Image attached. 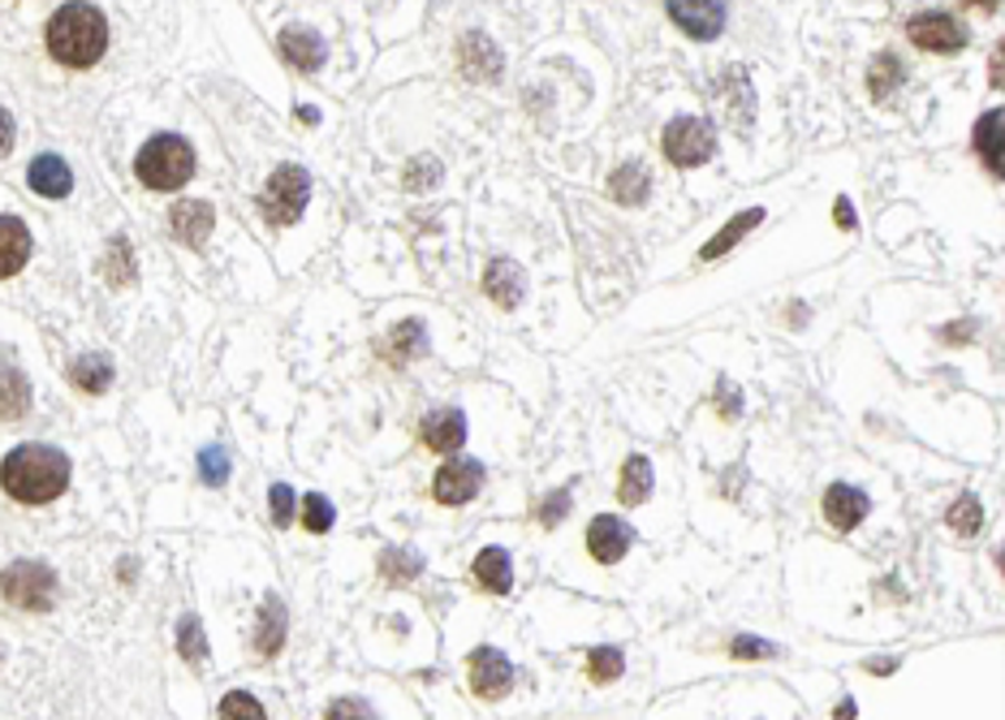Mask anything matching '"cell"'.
Returning a JSON list of instances; mask_svg holds the SVG:
<instances>
[{
  "label": "cell",
  "instance_id": "cell-38",
  "mask_svg": "<svg viewBox=\"0 0 1005 720\" xmlns=\"http://www.w3.org/2000/svg\"><path fill=\"white\" fill-rule=\"evenodd\" d=\"M729 656H734V660H772V656H777V647H772L768 639L738 635V639L729 642Z\"/></svg>",
  "mask_w": 1005,
  "mask_h": 720
},
{
  "label": "cell",
  "instance_id": "cell-5",
  "mask_svg": "<svg viewBox=\"0 0 1005 720\" xmlns=\"http://www.w3.org/2000/svg\"><path fill=\"white\" fill-rule=\"evenodd\" d=\"M0 596L22 613H48L57 604V574L40 560H13L0 574Z\"/></svg>",
  "mask_w": 1005,
  "mask_h": 720
},
{
  "label": "cell",
  "instance_id": "cell-15",
  "mask_svg": "<svg viewBox=\"0 0 1005 720\" xmlns=\"http://www.w3.org/2000/svg\"><path fill=\"white\" fill-rule=\"evenodd\" d=\"M277 48H281V56L298 74H316L324 65V56H328V43L316 31H307V27H285Z\"/></svg>",
  "mask_w": 1005,
  "mask_h": 720
},
{
  "label": "cell",
  "instance_id": "cell-25",
  "mask_svg": "<svg viewBox=\"0 0 1005 720\" xmlns=\"http://www.w3.org/2000/svg\"><path fill=\"white\" fill-rule=\"evenodd\" d=\"M647 191H652V177H647L644 164H622V168H613V177H608V195L622 203V207H639V203H647Z\"/></svg>",
  "mask_w": 1005,
  "mask_h": 720
},
{
  "label": "cell",
  "instance_id": "cell-23",
  "mask_svg": "<svg viewBox=\"0 0 1005 720\" xmlns=\"http://www.w3.org/2000/svg\"><path fill=\"white\" fill-rule=\"evenodd\" d=\"M652 483H656V475H652V462H647L644 453L626 457V466H622V475H617V501H622L626 510L644 505L647 496H652Z\"/></svg>",
  "mask_w": 1005,
  "mask_h": 720
},
{
  "label": "cell",
  "instance_id": "cell-3",
  "mask_svg": "<svg viewBox=\"0 0 1005 720\" xmlns=\"http://www.w3.org/2000/svg\"><path fill=\"white\" fill-rule=\"evenodd\" d=\"M134 173L147 191H182L191 177H195V147L182 138V134H156L143 143L139 161H134Z\"/></svg>",
  "mask_w": 1005,
  "mask_h": 720
},
{
  "label": "cell",
  "instance_id": "cell-17",
  "mask_svg": "<svg viewBox=\"0 0 1005 720\" xmlns=\"http://www.w3.org/2000/svg\"><path fill=\"white\" fill-rule=\"evenodd\" d=\"M458 61H462V74L471 82H496L501 79V52H496V43L488 40L483 31H471L466 40H462V52H458Z\"/></svg>",
  "mask_w": 1005,
  "mask_h": 720
},
{
  "label": "cell",
  "instance_id": "cell-13",
  "mask_svg": "<svg viewBox=\"0 0 1005 720\" xmlns=\"http://www.w3.org/2000/svg\"><path fill=\"white\" fill-rule=\"evenodd\" d=\"M212 225H216V212H212V203L203 199L173 203V212H168L173 238L182 241V246H191V250H199L203 241L212 238Z\"/></svg>",
  "mask_w": 1005,
  "mask_h": 720
},
{
  "label": "cell",
  "instance_id": "cell-35",
  "mask_svg": "<svg viewBox=\"0 0 1005 720\" xmlns=\"http://www.w3.org/2000/svg\"><path fill=\"white\" fill-rule=\"evenodd\" d=\"M221 717L225 720H268V712H264V703H259L250 690H229V695L221 699Z\"/></svg>",
  "mask_w": 1005,
  "mask_h": 720
},
{
  "label": "cell",
  "instance_id": "cell-39",
  "mask_svg": "<svg viewBox=\"0 0 1005 720\" xmlns=\"http://www.w3.org/2000/svg\"><path fill=\"white\" fill-rule=\"evenodd\" d=\"M268 510H273V522H277V526H289V522H294V487H289V483H273V487H268Z\"/></svg>",
  "mask_w": 1005,
  "mask_h": 720
},
{
  "label": "cell",
  "instance_id": "cell-36",
  "mask_svg": "<svg viewBox=\"0 0 1005 720\" xmlns=\"http://www.w3.org/2000/svg\"><path fill=\"white\" fill-rule=\"evenodd\" d=\"M229 449L225 444H207L199 453V475H203V483H212V487H221V483L229 480Z\"/></svg>",
  "mask_w": 1005,
  "mask_h": 720
},
{
  "label": "cell",
  "instance_id": "cell-49",
  "mask_svg": "<svg viewBox=\"0 0 1005 720\" xmlns=\"http://www.w3.org/2000/svg\"><path fill=\"white\" fill-rule=\"evenodd\" d=\"M298 121H307V125H316V121H320V113H316V109H298Z\"/></svg>",
  "mask_w": 1005,
  "mask_h": 720
},
{
  "label": "cell",
  "instance_id": "cell-9",
  "mask_svg": "<svg viewBox=\"0 0 1005 720\" xmlns=\"http://www.w3.org/2000/svg\"><path fill=\"white\" fill-rule=\"evenodd\" d=\"M471 690L480 695V699H505L510 690H514V665H510V656L505 651H496V647H475L471 651Z\"/></svg>",
  "mask_w": 1005,
  "mask_h": 720
},
{
  "label": "cell",
  "instance_id": "cell-41",
  "mask_svg": "<svg viewBox=\"0 0 1005 720\" xmlns=\"http://www.w3.org/2000/svg\"><path fill=\"white\" fill-rule=\"evenodd\" d=\"M324 720H380V717L371 712V703H367V699H337V703L328 708V717Z\"/></svg>",
  "mask_w": 1005,
  "mask_h": 720
},
{
  "label": "cell",
  "instance_id": "cell-46",
  "mask_svg": "<svg viewBox=\"0 0 1005 720\" xmlns=\"http://www.w3.org/2000/svg\"><path fill=\"white\" fill-rule=\"evenodd\" d=\"M833 720H854V703L842 699V703H838V712H833Z\"/></svg>",
  "mask_w": 1005,
  "mask_h": 720
},
{
  "label": "cell",
  "instance_id": "cell-37",
  "mask_svg": "<svg viewBox=\"0 0 1005 720\" xmlns=\"http://www.w3.org/2000/svg\"><path fill=\"white\" fill-rule=\"evenodd\" d=\"M380 569H384V578H389V583H402V578H414V574L423 569V560L406 557V553H398V548H389V553L380 557Z\"/></svg>",
  "mask_w": 1005,
  "mask_h": 720
},
{
  "label": "cell",
  "instance_id": "cell-26",
  "mask_svg": "<svg viewBox=\"0 0 1005 720\" xmlns=\"http://www.w3.org/2000/svg\"><path fill=\"white\" fill-rule=\"evenodd\" d=\"M70 384L82 389V393H91V398L109 393V384H113V362L104 359V354H82V359L70 362Z\"/></svg>",
  "mask_w": 1005,
  "mask_h": 720
},
{
  "label": "cell",
  "instance_id": "cell-10",
  "mask_svg": "<svg viewBox=\"0 0 1005 720\" xmlns=\"http://www.w3.org/2000/svg\"><path fill=\"white\" fill-rule=\"evenodd\" d=\"M665 13H669V22H674V27H683V35H690V40H699V43L717 40V35L725 31V18H729V9H725L721 0L669 4Z\"/></svg>",
  "mask_w": 1005,
  "mask_h": 720
},
{
  "label": "cell",
  "instance_id": "cell-27",
  "mask_svg": "<svg viewBox=\"0 0 1005 720\" xmlns=\"http://www.w3.org/2000/svg\"><path fill=\"white\" fill-rule=\"evenodd\" d=\"M902 82H906L902 61H898L893 52H881V56L872 61V70H868V91H872V100H876V104H893V95H898Z\"/></svg>",
  "mask_w": 1005,
  "mask_h": 720
},
{
  "label": "cell",
  "instance_id": "cell-16",
  "mask_svg": "<svg viewBox=\"0 0 1005 720\" xmlns=\"http://www.w3.org/2000/svg\"><path fill=\"white\" fill-rule=\"evenodd\" d=\"M483 294H488L496 307L514 311V307L523 302V294H526L523 268H519L514 259H492V264H488V272H483Z\"/></svg>",
  "mask_w": 1005,
  "mask_h": 720
},
{
  "label": "cell",
  "instance_id": "cell-32",
  "mask_svg": "<svg viewBox=\"0 0 1005 720\" xmlns=\"http://www.w3.org/2000/svg\"><path fill=\"white\" fill-rule=\"evenodd\" d=\"M622 669H626V656H622V647H592L587 651V678L596 681V686H608V681L622 678Z\"/></svg>",
  "mask_w": 1005,
  "mask_h": 720
},
{
  "label": "cell",
  "instance_id": "cell-34",
  "mask_svg": "<svg viewBox=\"0 0 1005 720\" xmlns=\"http://www.w3.org/2000/svg\"><path fill=\"white\" fill-rule=\"evenodd\" d=\"M332 522H337V514H332V501L320 496V492H307V496H302V526H307L311 535H328V531H332Z\"/></svg>",
  "mask_w": 1005,
  "mask_h": 720
},
{
  "label": "cell",
  "instance_id": "cell-14",
  "mask_svg": "<svg viewBox=\"0 0 1005 720\" xmlns=\"http://www.w3.org/2000/svg\"><path fill=\"white\" fill-rule=\"evenodd\" d=\"M820 510H824V522H829L833 531H854L859 522L868 518L872 501H868V492H859V487H850V483H833V487L824 492Z\"/></svg>",
  "mask_w": 1005,
  "mask_h": 720
},
{
  "label": "cell",
  "instance_id": "cell-42",
  "mask_svg": "<svg viewBox=\"0 0 1005 720\" xmlns=\"http://www.w3.org/2000/svg\"><path fill=\"white\" fill-rule=\"evenodd\" d=\"M565 510H570V487H562L557 496H548V501L535 510V514H540V526H548V531H553V526L565 518Z\"/></svg>",
  "mask_w": 1005,
  "mask_h": 720
},
{
  "label": "cell",
  "instance_id": "cell-33",
  "mask_svg": "<svg viewBox=\"0 0 1005 720\" xmlns=\"http://www.w3.org/2000/svg\"><path fill=\"white\" fill-rule=\"evenodd\" d=\"M177 651H182L186 665H203V660H207V639H203V626L195 613H186V617L177 621Z\"/></svg>",
  "mask_w": 1005,
  "mask_h": 720
},
{
  "label": "cell",
  "instance_id": "cell-29",
  "mask_svg": "<svg viewBox=\"0 0 1005 720\" xmlns=\"http://www.w3.org/2000/svg\"><path fill=\"white\" fill-rule=\"evenodd\" d=\"M27 405H31V380H27L22 371L4 367V371H0V419L13 423V419L27 414Z\"/></svg>",
  "mask_w": 1005,
  "mask_h": 720
},
{
  "label": "cell",
  "instance_id": "cell-20",
  "mask_svg": "<svg viewBox=\"0 0 1005 720\" xmlns=\"http://www.w3.org/2000/svg\"><path fill=\"white\" fill-rule=\"evenodd\" d=\"M31 259V229L18 216H0V280L22 272Z\"/></svg>",
  "mask_w": 1005,
  "mask_h": 720
},
{
  "label": "cell",
  "instance_id": "cell-30",
  "mask_svg": "<svg viewBox=\"0 0 1005 720\" xmlns=\"http://www.w3.org/2000/svg\"><path fill=\"white\" fill-rule=\"evenodd\" d=\"M100 272H104L109 285H117V289L139 277V259H134V250H130V238H125V234H117V238L109 241V255H104Z\"/></svg>",
  "mask_w": 1005,
  "mask_h": 720
},
{
  "label": "cell",
  "instance_id": "cell-24",
  "mask_svg": "<svg viewBox=\"0 0 1005 720\" xmlns=\"http://www.w3.org/2000/svg\"><path fill=\"white\" fill-rule=\"evenodd\" d=\"M281 647H285V604L277 596H264L259 621H255V651L259 656H277Z\"/></svg>",
  "mask_w": 1005,
  "mask_h": 720
},
{
  "label": "cell",
  "instance_id": "cell-18",
  "mask_svg": "<svg viewBox=\"0 0 1005 720\" xmlns=\"http://www.w3.org/2000/svg\"><path fill=\"white\" fill-rule=\"evenodd\" d=\"M27 182H31V191L43 195V199H65V195L74 191V173H70V164L61 161V156H52V152L31 161V168H27Z\"/></svg>",
  "mask_w": 1005,
  "mask_h": 720
},
{
  "label": "cell",
  "instance_id": "cell-31",
  "mask_svg": "<svg viewBox=\"0 0 1005 720\" xmlns=\"http://www.w3.org/2000/svg\"><path fill=\"white\" fill-rule=\"evenodd\" d=\"M945 522H950V531H954V535H963V539L980 535V531H984V505H980V496H971V492L958 496V501L950 505Z\"/></svg>",
  "mask_w": 1005,
  "mask_h": 720
},
{
  "label": "cell",
  "instance_id": "cell-40",
  "mask_svg": "<svg viewBox=\"0 0 1005 720\" xmlns=\"http://www.w3.org/2000/svg\"><path fill=\"white\" fill-rule=\"evenodd\" d=\"M437 182H441V164L432 161V156L410 161V173H406V186L410 191H423V186H437Z\"/></svg>",
  "mask_w": 1005,
  "mask_h": 720
},
{
  "label": "cell",
  "instance_id": "cell-47",
  "mask_svg": "<svg viewBox=\"0 0 1005 720\" xmlns=\"http://www.w3.org/2000/svg\"><path fill=\"white\" fill-rule=\"evenodd\" d=\"M1002 61L1005 56H1002V48H997V52H993V86H1002Z\"/></svg>",
  "mask_w": 1005,
  "mask_h": 720
},
{
  "label": "cell",
  "instance_id": "cell-45",
  "mask_svg": "<svg viewBox=\"0 0 1005 720\" xmlns=\"http://www.w3.org/2000/svg\"><path fill=\"white\" fill-rule=\"evenodd\" d=\"M838 225H842V229L854 225V207H850V199H838Z\"/></svg>",
  "mask_w": 1005,
  "mask_h": 720
},
{
  "label": "cell",
  "instance_id": "cell-48",
  "mask_svg": "<svg viewBox=\"0 0 1005 720\" xmlns=\"http://www.w3.org/2000/svg\"><path fill=\"white\" fill-rule=\"evenodd\" d=\"M975 332V323H954V328H945V337H971Z\"/></svg>",
  "mask_w": 1005,
  "mask_h": 720
},
{
  "label": "cell",
  "instance_id": "cell-19",
  "mask_svg": "<svg viewBox=\"0 0 1005 720\" xmlns=\"http://www.w3.org/2000/svg\"><path fill=\"white\" fill-rule=\"evenodd\" d=\"M380 354L393 362V367H410L414 359L428 354V323L423 320H402L380 346Z\"/></svg>",
  "mask_w": 1005,
  "mask_h": 720
},
{
  "label": "cell",
  "instance_id": "cell-6",
  "mask_svg": "<svg viewBox=\"0 0 1005 720\" xmlns=\"http://www.w3.org/2000/svg\"><path fill=\"white\" fill-rule=\"evenodd\" d=\"M665 161L674 168H699L717 156V134L704 117H674L665 125Z\"/></svg>",
  "mask_w": 1005,
  "mask_h": 720
},
{
  "label": "cell",
  "instance_id": "cell-12",
  "mask_svg": "<svg viewBox=\"0 0 1005 720\" xmlns=\"http://www.w3.org/2000/svg\"><path fill=\"white\" fill-rule=\"evenodd\" d=\"M419 436H423V444H428L432 453H458V449L466 444V414H462L458 405H437V410L423 419Z\"/></svg>",
  "mask_w": 1005,
  "mask_h": 720
},
{
  "label": "cell",
  "instance_id": "cell-22",
  "mask_svg": "<svg viewBox=\"0 0 1005 720\" xmlns=\"http://www.w3.org/2000/svg\"><path fill=\"white\" fill-rule=\"evenodd\" d=\"M971 143H975V156L984 161V168L993 177H1002V109H988L984 117L975 121Z\"/></svg>",
  "mask_w": 1005,
  "mask_h": 720
},
{
  "label": "cell",
  "instance_id": "cell-43",
  "mask_svg": "<svg viewBox=\"0 0 1005 720\" xmlns=\"http://www.w3.org/2000/svg\"><path fill=\"white\" fill-rule=\"evenodd\" d=\"M717 405H721V419H738L742 414V393L734 380H717Z\"/></svg>",
  "mask_w": 1005,
  "mask_h": 720
},
{
  "label": "cell",
  "instance_id": "cell-21",
  "mask_svg": "<svg viewBox=\"0 0 1005 720\" xmlns=\"http://www.w3.org/2000/svg\"><path fill=\"white\" fill-rule=\"evenodd\" d=\"M471 578L480 583L483 592H492V596H505L510 587H514V560H510V553L505 548H483L480 557H475V565H471Z\"/></svg>",
  "mask_w": 1005,
  "mask_h": 720
},
{
  "label": "cell",
  "instance_id": "cell-7",
  "mask_svg": "<svg viewBox=\"0 0 1005 720\" xmlns=\"http://www.w3.org/2000/svg\"><path fill=\"white\" fill-rule=\"evenodd\" d=\"M906 35H911V43L915 48H924V52H963L966 48V27L958 22V18H950V13H915L911 22H906Z\"/></svg>",
  "mask_w": 1005,
  "mask_h": 720
},
{
  "label": "cell",
  "instance_id": "cell-44",
  "mask_svg": "<svg viewBox=\"0 0 1005 720\" xmlns=\"http://www.w3.org/2000/svg\"><path fill=\"white\" fill-rule=\"evenodd\" d=\"M13 152V117H9V109H0V161Z\"/></svg>",
  "mask_w": 1005,
  "mask_h": 720
},
{
  "label": "cell",
  "instance_id": "cell-2",
  "mask_svg": "<svg viewBox=\"0 0 1005 720\" xmlns=\"http://www.w3.org/2000/svg\"><path fill=\"white\" fill-rule=\"evenodd\" d=\"M109 48V22L95 4L86 0H74V4H61L48 22V52L52 61L70 65V70H91Z\"/></svg>",
  "mask_w": 1005,
  "mask_h": 720
},
{
  "label": "cell",
  "instance_id": "cell-28",
  "mask_svg": "<svg viewBox=\"0 0 1005 720\" xmlns=\"http://www.w3.org/2000/svg\"><path fill=\"white\" fill-rule=\"evenodd\" d=\"M760 220H765V207H747V212H738V216H734V220H729V225H725L721 234L708 241V246H704L699 255H704L708 264H712V259H721L725 250H734V246L742 241V234H751V229H756Z\"/></svg>",
  "mask_w": 1005,
  "mask_h": 720
},
{
  "label": "cell",
  "instance_id": "cell-8",
  "mask_svg": "<svg viewBox=\"0 0 1005 720\" xmlns=\"http://www.w3.org/2000/svg\"><path fill=\"white\" fill-rule=\"evenodd\" d=\"M483 487V462H475V457H449L441 471H437V480H432V496L441 501V505H466V501H475Z\"/></svg>",
  "mask_w": 1005,
  "mask_h": 720
},
{
  "label": "cell",
  "instance_id": "cell-1",
  "mask_svg": "<svg viewBox=\"0 0 1005 720\" xmlns=\"http://www.w3.org/2000/svg\"><path fill=\"white\" fill-rule=\"evenodd\" d=\"M0 487L18 505H48L70 487V453L52 444H18L0 462Z\"/></svg>",
  "mask_w": 1005,
  "mask_h": 720
},
{
  "label": "cell",
  "instance_id": "cell-11",
  "mask_svg": "<svg viewBox=\"0 0 1005 720\" xmlns=\"http://www.w3.org/2000/svg\"><path fill=\"white\" fill-rule=\"evenodd\" d=\"M630 544H635V531L622 518H613V514H601V518H592V526H587V553L601 560V565H617V560L630 553Z\"/></svg>",
  "mask_w": 1005,
  "mask_h": 720
},
{
  "label": "cell",
  "instance_id": "cell-4",
  "mask_svg": "<svg viewBox=\"0 0 1005 720\" xmlns=\"http://www.w3.org/2000/svg\"><path fill=\"white\" fill-rule=\"evenodd\" d=\"M311 203V177L307 168L298 164H281L268 182H264V195H259V212L268 225H294Z\"/></svg>",
  "mask_w": 1005,
  "mask_h": 720
}]
</instances>
